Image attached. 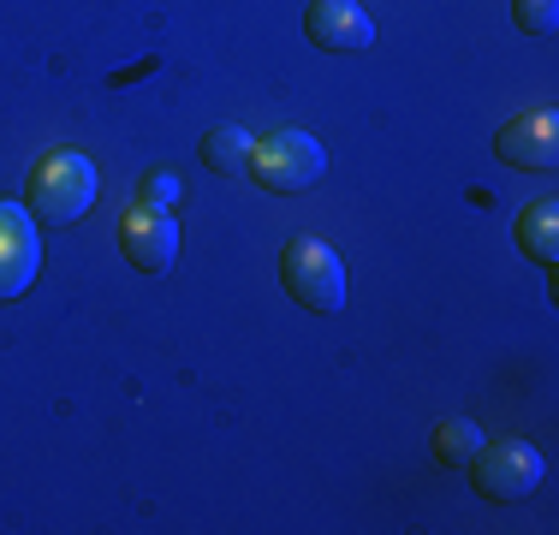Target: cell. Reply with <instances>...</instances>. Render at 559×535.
Segmentation results:
<instances>
[{
  "mask_svg": "<svg viewBox=\"0 0 559 535\" xmlns=\"http://www.w3.org/2000/svg\"><path fill=\"white\" fill-rule=\"evenodd\" d=\"M304 36L328 54H357V48L376 43V24H369V12L357 7V0H310Z\"/></svg>",
  "mask_w": 559,
  "mask_h": 535,
  "instance_id": "cell-8",
  "label": "cell"
},
{
  "mask_svg": "<svg viewBox=\"0 0 559 535\" xmlns=\"http://www.w3.org/2000/svg\"><path fill=\"white\" fill-rule=\"evenodd\" d=\"M495 155L506 160V167L548 173L559 160V119H554V107H530V114L506 119L500 138H495Z\"/></svg>",
  "mask_w": 559,
  "mask_h": 535,
  "instance_id": "cell-7",
  "label": "cell"
},
{
  "mask_svg": "<svg viewBox=\"0 0 559 535\" xmlns=\"http://www.w3.org/2000/svg\"><path fill=\"white\" fill-rule=\"evenodd\" d=\"M138 191H143L138 203H155V209H173V203H179V197H185V191H179V179H173L167 167L143 173V185H138Z\"/></svg>",
  "mask_w": 559,
  "mask_h": 535,
  "instance_id": "cell-13",
  "label": "cell"
},
{
  "mask_svg": "<svg viewBox=\"0 0 559 535\" xmlns=\"http://www.w3.org/2000/svg\"><path fill=\"white\" fill-rule=\"evenodd\" d=\"M43 268V238H36V221L31 209L19 203H0V304L24 298Z\"/></svg>",
  "mask_w": 559,
  "mask_h": 535,
  "instance_id": "cell-6",
  "label": "cell"
},
{
  "mask_svg": "<svg viewBox=\"0 0 559 535\" xmlns=\"http://www.w3.org/2000/svg\"><path fill=\"white\" fill-rule=\"evenodd\" d=\"M119 250L138 274H167L173 257H179V226H173L167 209L155 203H131L126 221H119Z\"/></svg>",
  "mask_w": 559,
  "mask_h": 535,
  "instance_id": "cell-5",
  "label": "cell"
},
{
  "mask_svg": "<svg viewBox=\"0 0 559 535\" xmlns=\"http://www.w3.org/2000/svg\"><path fill=\"white\" fill-rule=\"evenodd\" d=\"M476 447H483V428L476 423H441L435 428V459L447 464V471H471V459H476Z\"/></svg>",
  "mask_w": 559,
  "mask_h": 535,
  "instance_id": "cell-11",
  "label": "cell"
},
{
  "mask_svg": "<svg viewBox=\"0 0 559 535\" xmlns=\"http://www.w3.org/2000/svg\"><path fill=\"white\" fill-rule=\"evenodd\" d=\"M512 19L524 36H554L559 24V0H512Z\"/></svg>",
  "mask_w": 559,
  "mask_h": 535,
  "instance_id": "cell-12",
  "label": "cell"
},
{
  "mask_svg": "<svg viewBox=\"0 0 559 535\" xmlns=\"http://www.w3.org/2000/svg\"><path fill=\"white\" fill-rule=\"evenodd\" d=\"M24 209H31L36 226H72L96 209V167L72 150H55L31 167V185H24Z\"/></svg>",
  "mask_w": 559,
  "mask_h": 535,
  "instance_id": "cell-1",
  "label": "cell"
},
{
  "mask_svg": "<svg viewBox=\"0 0 559 535\" xmlns=\"http://www.w3.org/2000/svg\"><path fill=\"white\" fill-rule=\"evenodd\" d=\"M542 452L536 447H524V440H483L476 447V459H471V482H476V494L483 500H524V494H536L542 488Z\"/></svg>",
  "mask_w": 559,
  "mask_h": 535,
  "instance_id": "cell-4",
  "label": "cell"
},
{
  "mask_svg": "<svg viewBox=\"0 0 559 535\" xmlns=\"http://www.w3.org/2000/svg\"><path fill=\"white\" fill-rule=\"evenodd\" d=\"M322 173H328V155H322V143H316L310 131H274V138L257 143V155H250V179H257L262 191H274V197L310 191Z\"/></svg>",
  "mask_w": 559,
  "mask_h": 535,
  "instance_id": "cell-3",
  "label": "cell"
},
{
  "mask_svg": "<svg viewBox=\"0 0 559 535\" xmlns=\"http://www.w3.org/2000/svg\"><path fill=\"white\" fill-rule=\"evenodd\" d=\"M250 155H257V138H250L245 126H215L203 138V167L221 173V179H245Z\"/></svg>",
  "mask_w": 559,
  "mask_h": 535,
  "instance_id": "cell-10",
  "label": "cell"
},
{
  "mask_svg": "<svg viewBox=\"0 0 559 535\" xmlns=\"http://www.w3.org/2000/svg\"><path fill=\"white\" fill-rule=\"evenodd\" d=\"M280 280H286V292L316 316H334L345 304V262L334 257V245H322V238H292V245L280 250Z\"/></svg>",
  "mask_w": 559,
  "mask_h": 535,
  "instance_id": "cell-2",
  "label": "cell"
},
{
  "mask_svg": "<svg viewBox=\"0 0 559 535\" xmlns=\"http://www.w3.org/2000/svg\"><path fill=\"white\" fill-rule=\"evenodd\" d=\"M512 238H518L524 257H536L542 268H554L559 262V209H554V197H536L530 209H518Z\"/></svg>",
  "mask_w": 559,
  "mask_h": 535,
  "instance_id": "cell-9",
  "label": "cell"
}]
</instances>
